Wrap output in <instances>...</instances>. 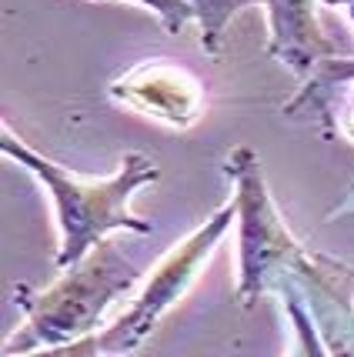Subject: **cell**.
<instances>
[{"mask_svg": "<svg viewBox=\"0 0 354 357\" xmlns=\"http://www.w3.org/2000/svg\"><path fill=\"white\" fill-rule=\"evenodd\" d=\"M234 171L241 181L237 207L244 211V280H241V294L251 297L254 291H261V278L271 271L274 257L291 250V237L284 234L274 211L267 207V197L261 190V174L254 167V160H247V171H241V164L234 157Z\"/></svg>", "mask_w": 354, "mask_h": 357, "instance_id": "obj_5", "label": "cell"}, {"mask_svg": "<svg viewBox=\"0 0 354 357\" xmlns=\"http://www.w3.org/2000/svg\"><path fill=\"white\" fill-rule=\"evenodd\" d=\"M138 3L151 7V10L161 17V24H164V31L168 33H181L184 31V24L194 17V10H191L187 0H138Z\"/></svg>", "mask_w": 354, "mask_h": 357, "instance_id": "obj_8", "label": "cell"}, {"mask_svg": "<svg viewBox=\"0 0 354 357\" xmlns=\"http://www.w3.org/2000/svg\"><path fill=\"white\" fill-rule=\"evenodd\" d=\"M3 151L10 157H17L24 167H31L54 194L57 204V224H61V254H57V264L71 267L80 264L87 254H91L104 234L114 227H127V231L147 234L151 227L138 220L127 211L131 194L140 184L154 181L157 167L147 160L144 154H127L124 157V167L110 181H84L78 174L61 171L57 164L44 160L40 154H34L27 144L14 140V134L3 127Z\"/></svg>", "mask_w": 354, "mask_h": 357, "instance_id": "obj_1", "label": "cell"}, {"mask_svg": "<svg viewBox=\"0 0 354 357\" xmlns=\"http://www.w3.org/2000/svg\"><path fill=\"white\" fill-rule=\"evenodd\" d=\"M110 93L140 114L174 127L194 124L204 110V93L198 80L170 63H140L138 70L117 80Z\"/></svg>", "mask_w": 354, "mask_h": 357, "instance_id": "obj_4", "label": "cell"}, {"mask_svg": "<svg viewBox=\"0 0 354 357\" xmlns=\"http://www.w3.org/2000/svg\"><path fill=\"white\" fill-rule=\"evenodd\" d=\"M134 280V267L121 257L114 241H101L97 248L71 267V274L54 284L31 314L27 327L10 341V351H31V347H61L80 337L87 327L104 314L114 297L127 291Z\"/></svg>", "mask_w": 354, "mask_h": 357, "instance_id": "obj_2", "label": "cell"}, {"mask_svg": "<svg viewBox=\"0 0 354 357\" xmlns=\"http://www.w3.org/2000/svg\"><path fill=\"white\" fill-rule=\"evenodd\" d=\"M271 10V54L291 67H308L318 54H327V44L314 24V0H264Z\"/></svg>", "mask_w": 354, "mask_h": 357, "instance_id": "obj_6", "label": "cell"}, {"mask_svg": "<svg viewBox=\"0 0 354 357\" xmlns=\"http://www.w3.org/2000/svg\"><path fill=\"white\" fill-rule=\"evenodd\" d=\"M187 3H191L194 17L200 20V40H204V47H207L211 54H217L221 37L228 31L231 17H237L244 7L264 3V0H187Z\"/></svg>", "mask_w": 354, "mask_h": 357, "instance_id": "obj_7", "label": "cell"}, {"mask_svg": "<svg viewBox=\"0 0 354 357\" xmlns=\"http://www.w3.org/2000/svg\"><path fill=\"white\" fill-rule=\"evenodd\" d=\"M234 211H237V207L228 204L214 220H207L200 231H194L181 248H174L168 257L157 264L151 280L144 284L140 297L131 304V311L97 337L101 354H127V351H134V347L147 337V331H154L157 317L168 311L177 297L184 294L187 284H191L194 274L200 271V264L207 261V254H211L214 244L224 237V231H228V224H231V218H234Z\"/></svg>", "mask_w": 354, "mask_h": 357, "instance_id": "obj_3", "label": "cell"}]
</instances>
